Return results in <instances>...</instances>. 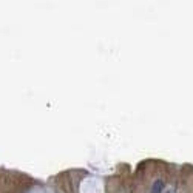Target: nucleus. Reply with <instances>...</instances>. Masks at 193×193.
Returning <instances> with one entry per match:
<instances>
[{
  "instance_id": "1",
  "label": "nucleus",
  "mask_w": 193,
  "mask_h": 193,
  "mask_svg": "<svg viewBox=\"0 0 193 193\" xmlns=\"http://www.w3.org/2000/svg\"><path fill=\"white\" fill-rule=\"evenodd\" d=\"M164 188V182L162 181H156L153 184V190H151V193H161Z\"/></svg>"
}]
</instances>
